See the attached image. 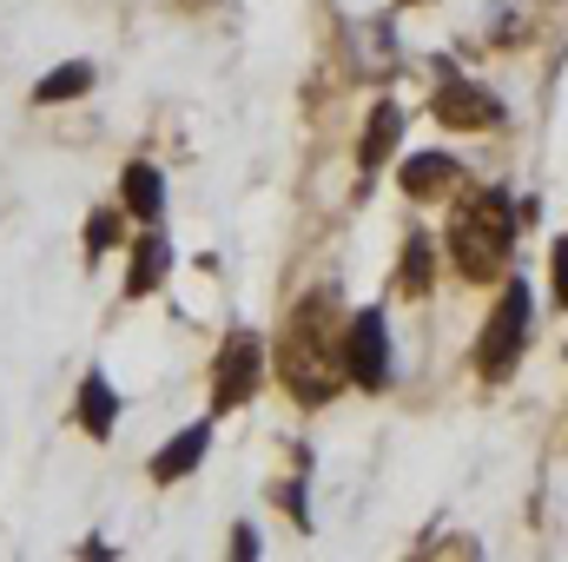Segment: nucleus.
<instances>
[{"label": "nucleus", "instance_id": "obj_1", "mask_svg": "<svg viewBox=\"0 0 568 562\" xmlns=\"http://www.w3.org/2000/svg\"><path fill=\"white\" fill-rule=\"evenodd\" d=\"M449 252H456V265H463L469 279H489V272L503 265V252H509V212H503L496 192H476V199L449 219Z\"/></svg>", "mask_w": 568, "mask_h": 562}, {"label": "nucleus", "instance_id": "obj_2", "mask_svg": "<svg viewBox=\"0 0 568 562\" xmlns=\"http://www.w3.org/2000/svg\"><path fill=\"white\" fill-rule=\"evenodd\" d=\"M523 338H529V284L516 279L503 291V304H496V318H489V331H483V378H509V364H516V351H523Z\"/></svg>", "mask_w": 568, "mask_h": 562}, {"label": "nucleus", "instance_id": "obj_3", "mask_svg": "<svg viewBox=\"0 0 568 562\" xmlns=\"http://www.w3.org/2000/svg\"><path fill=\"white\" fill-rule=\"evenodd\" d=\"M258 378H265V344H258L252 331H232V338H225V351H219L212 398H219V404H245V398L258 391Z\"/></svg>", "mask_w": 568, "mask_h": 562}, {"label": "nucleus", "instance_id": "obj_4", "mask_svg": "<svg viewBox=\"0 0 568 562\" xmlns=\"http://www.w3.org/2000/svg\"><path fill=\"white\" fill-rule=\"evenodd\" d=\"M351 378L364 391H384L390 384V338H384V311H357L351 324Z\"/></svg>", "mask_w": 568, "mask_h": 562}, {"label": "nucleus", "instance_id": "obj_5", "mask_svg": "<svg viewBox=\"0 0 568 562\" xmlns=\"http://www.w3.org/2000/svg\"><path fill=\"white\" fill-rule=\"evenodd\" d=\"M436 120H443V127H489V120H496V100H489L483 87H469V80L443 73V93H436Z\"/></svg>", "mask_w": 568, "mask_h": 562}, {"label": "nucleus", "instance_id": "obj_6", "mask_svg": "<svg viewBox=\"0 0 568 562\" xmlns=\"http://www.w3.org/2000/svg\"><path fill=\"white\" fill-rule=\"evenodd\" d=\"M205 443H212V423H192L185 436H172L159 456H152V476L159 483H172V476H185V470H199V456H205Z\"/></svg>", "mask_w": 568, "mask_h": 562}, {"label": "nucleus", "instance_id": "obj_7", "mask_svg": "<svg viewBox=\"0 0 568 562\" xmlns=\"http://www.w3.org/2000/svg\"><path fill=\"white\" fill-rule=\"evenodd\" d=\"M456 179V159H443V152H417L410 165H404V192L410 199H429V192H443Z\"/></svg>", "mask_w": 568, "mask_h": 562}, {"label": "nucleus", "instance_id": "obj_8", "mask_svg": "<svg viewBox=\"0 0 568 562\" xmlns=\"http://www.w3.org/2000/svg\"><path fill=\"white\" fill-rule=\"evenodd\" d=\"M80 418H87V430H93V436H106V430H113V418H120V398H113V384H106L100 371L80 384Z\"/></svg>", "mask_w": 568, "mask_h": 562}, {"label": "nucleus", "instance_id": "obj_9", "mask_svg": "<svg viewBox=\"0 0 568 562\" xmlns=\"http://www.w3.org/2000/svg\"><path fill=\"white\" fill-rule=\"evenodd\" d=\"M165 265H172V245L159 239V232H145L140 252H133V279H126V291L140 298V291H152V284L165 279Z\"/></svg>", "mask_w": 568, "mask_h": 562}, {"label": "nucleus", "instance_id": "obj_10", "mask_svg": "<svg viewBox=\"0 0 568 562\" xmlns=\"http://www.w3.org/2000/svg\"><path fill=\"white\" fill-rule=\"evenodd\" d=\"M397 133H404V113H397V107H377L371 127H364V152H357V159H364V165H384V152L397 145Z\"/></svg>", "mask_w": 568, "mask_h": 562}, {"label": "nucleus", "instance_id": "obj_11", "mask_svg": "<svg viewBox=\"0 0 568 562\" xmlns=\"http://www.w3.org/2000/svg\"><path fill=\"white\" fill-rule=\"evenodd\" d=\"M126 205H133L140 219H159L165 185H159V172H152V165H126Z\"/></svg>", "mask_w": 568, "mask_h": 562}, {"label": "nucleus", "instance_id": "obj_12", "mask_svg": "<svg viewBox=\"0 0 568 562\" xmlns=\"http://www.w3.org/2000/svg\"><path fill=\"white\" fill-rule=\"evenodd\" d=\"M87 87H93V67H60V73H47V80L33 87V100H47V107H53V100H73V93H87Z\"/></svg>", "mask_w": 568, "mask_h": 562}, {"label": "nucleus", "instance_id": "obj_13", "mask_svg": "<svg viewBox=\"0 0 568 562\" xmlns=\"http://www.w3.org/2000/svg\"><path fill=\"white\" fill-rule=\"evenodd\" d=\"M404 291H410V298L429 291V239H410V245H404Z\"/></svg>", "mask_w": 568, "mask_h": 562}, {"label": "nucleus", "instance_id": "obj_14", "mask_svg": "<svg viewBox=\"0 0 568 562\" xmlns=\"http://www.w3.org/2000/svg\"><path fill=\"white\" fill-rule=\"evenodd\" d=\"M113 232H120V219H113V212H93V225H87V252H106Z\"/></svg>", "mask_w": 568, "mask_h": 562}]
</instances>
